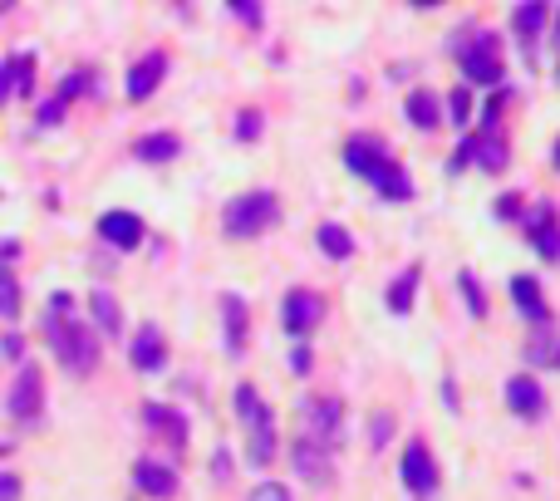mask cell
Returning <instances> with one entry per match:
<instances>
[{"label": "cell", "instance_id": "6da1fadb", "mask_svg": "<svg viewBox=\"0 0 560 501\" xmlns=\"http://www.w3.org/2000/svg\"><path fill=\"white\" fill-rule=\"evenodd\" d=\"M45 334H50V344H55V359L74 374V379H89V374L99 369V339H94V330H89L79 315L50 310Z\"/></svg>", "mask_w": 560, "mask_h": 501}, {"label": "cell", "instance_id": "7a4b0ae2", "mask_svg": "<svg viewBox=\"0 0 560 501\" xmlns=\"http://www.w3.org/2000/svg\"><path fill=\"white\" fill-rule=\"evenodd\" d=\"M276 222H280V197L276 192H241V197L226 202V212H222L226 236H236V241H251V236L271 231Z\"/></svg>", "mask_w": 560, "mask_h": 501}, {"label": "cell", "instance_id": "3957f363", "mask_svg": "<svg viewBox=\"0 0 560 501\" xmlns=\"http://www.w3.org/2000/svg\"><path fill=\"white\" fill-rule=\"evenodd\" d=\"M457 45H467V50H457V64H462V74H467V84H502V55H497V35L487 30H462L457 35Z\"/></svg>", "mask_w": 560, "mask_h": 501}, {"label": "cell", "instance_id": "277c9868", "mask_svg": "<svg viewBox=\"0 0 560 501\" xmlns=\"http://www.w3.org/2000/svg\"><path fill=\"white\" fill-rule=\"evenodd\" d=\"M300 423H305L300 438H310V443H320V447H335L339 423H344V403L330 398V393H310V398H300Z\"/></svg>", "mask_w": 560, "mask_h": 501}, {"label": "cell", "instance_id": "5b68a950", "mask_svg": "<svg viewBox=\"0 0 560 501\" xmlns=\"http://www.w3.org/2000/svg\"><path fill=\"white\" fill-rule=\"evenodd\" d=\"M398 477H403V487H408L413 497H433V492H438L443 472H438V462H433V452H428V443H423V438H413V443L403 447Z\"/></svg>", "mask_w": 560, "mask_h": 501}, {"label": "cell", "instance_id": "8992f818", "mask_svg": "<svg viewBox=\"0 0 560 501\" xmlns=\"http://www.w3.org/2000/svg\"><path fill=\"white\" fill-rule=\"evenodd\" d=\"M40 403H45V374H40L35 364H20V369H15V384L5 393L10 418H15V423H35V418H40Z\"/></svg>", "mask_w": 560, "mask_h": 501}, {"label": "cell", "instance_id": "52a82bcc", "mask_svg": "<svg viewBox=\"0 0 560 501\" xmlns=\"http://www.w3.org/2000/svg\"><path fill=\"white\" fill-rule=\"evenodd\" d=\"M521 226H526V241L536 246L541 261H560V222H556V207L551 202H531Z\"/></svg>", "mask_w": 560, "mask_h": 501}, {"label": "cell", "instance_id": "ba28073f", "mask_svg": "<svg viewBox=\"0 0 560 501\" xmlns=\"http://www.w3.org/2000/svg\"><path fill=\"white\" fill-rule=\"evenodd\" d=\"M320 320H325V300H320L315 290H290V295L280 300V325H285V334L305 339V334H315Z\"/></svg>", "mask_w": 560, "mask_h": 501}, {"label": "cell", "instance_id": "9c48e42d", "mask_svg": "<svg viewBox=\"0 0 560 501\" xmlns=\"http://www.w3.org/2000/svg\"><path fill=\"white\" fill-rule=\"evenodd\" d=\"M290 467H295L300 482H310V487H330V482H335V457H330V447L310 443V438H295V443H290Z\"/></svg>", "mask_w": 560, "mask_h": 501}, {"label": "cell", "instance_id": "30bf717a", "mask_svg": "<svg viewBox=\"0 0 560 501\" xmlns=\"http://www.w3.org/2000/svg\"><path fill=\"white\" fill-rule=\"evenodd\" d=\"M506 408L526 423H541L546 418V389L531 379V374H511L506 379Z\"/></svg>", "mask_w": 560, "mask_h": 501}, {"label": "cell", "instance_id": "8fae6325", "mask_svg": "<svg viewBox=\"0 0 560 501\" xmlns=\"http://www.w3.org/2000/svg\"><path fill=\"white\" fill-rule=\"evenodd\" d=\"M389 158H393V153H389V143H384V138L359 133V138H349V143H344V167H349L354 177H364V182L374 177V167L389 163Z\"/></svg>", "mask_w": 560, "mask_h": 501}, {"label": "cell", "instance_id": "7c38bea8", "mask_svg": "<svg viewBox=\"0 0 560 501\" xmlns=\"http://www.w3.org/2000/svg\"><path fill=\"white\" fill-rule=\"evenodd\" d=\"M163 74H168V55L163 50H153V55H143L133 69H128V79H123V89H128V99L133 104H143V99H153V89L163 84Z\"/></svg>", "mask_w": 560, "mask_h": 501}, {"label": "cell", "instance_id": "4fadbf2b", "mask_svg": "<svg viewBox=\"0 0 560 501\" xmlns=\"http://www.w3.org/2000/svg\"><path fill=\"white\" fill-rule=\"evenodd\" d=\"M133 487H138L143 497L168 501L172 492H177V472H172L168 462H153V457H138V462H133Z\"/></svg>", "mask_w": 560, "mask_h": 501}, {"label": "cell", "instance_id": "5bb4252c", "mask_svg": "<svg viewBox=\"0 0 560 501\" xmlns=\"http://www.w3.org/2000/svg\"><path fill=\"white\" fill-rule=\"evenodd\" d=\"M511 305L531 320V330H541V325H551V305H546V295H541V280L536 276H511Z\"/></svg>", "mask_w": 560, "mask_h": 501}, {"label": "cell", "instance_id": "9a60e30c", "mask_svg": "<svg viewBox=\"0 0 560 501\" xmlns=\"http://www.w3.org/2000/svg\"><path fill=\"white\" fill-rule=\"evenodd\" d=\"M128 359H133L138 374H158V369L168 364V339H163V330H158V325H143V330L133 334Z\"/></svg>", "mask_w": 560, "mask_h": 501}, {"label": "cell", "instance_id": "2e32d148", "mask_svg": "<svg viewBox=\"0 0 560 501\" xmlns=\"http://www.w3.org/2000/svg\"><path fill=\"white\" fill-rule=\"evenodd\" d=\"M467 143H472V163L482 167V172H506V163H511V148H506L502 128H482V133H472Z\"/></svg>", "mask_w": 560, "mask_h": 501}, {"label": "cell", "instance_id": "e0dca14e", "mask_svg": "<svg viewBox=\"0 0 560 501\" xmlns=\"http://www.w3.org/2000/svg\"><path fill=\"white\" fill-rule=\"evenodd\" d=\"M99 236L109 246H118V251H133V246H143V222L133 212H104L99 217Z\"/></svg>", "mask_w": 560, "mask_h": 501}, {"label": "cell", "instance_id": "ac0fdd59", "mask_svg": "<svg viewBox=\"0 0 560 501\" xmlns=\"http://www.w3.org/2000/svg\"><path fill=\"white\" fill-rule=\"evenodd\" d=\"M143 423H148L153 433H163L172 452L187 447V418H182L177 408H168V403H148V408H143Z\"/></svg>", "mask_w": 560, "mask_h": 501}, {"label": "cell", "instance_id": "d6986e66", "mask_svg": "<svg viewBox=\"0 0 560 501\" xmlns=\"http://www.w3.org/2000/svg\"><path fill=\"white\" fill-rule=\"evenodd\" d=\"M551 10H556V5H546V0H526V5H511V30H516V40H521V45H536V35L546 30Z\"/></svg>", "mask_w": 560, "mask_h": 501}, {"label": "cell", "instance_id": "ffe728a7", "mask_svg": "<svg viewBox=\"0 0 560 501\" xmlns=\"http://www.w3.org/2000/svg\"><path fill=\"white\" fill-rule=\"evenodd\" d=\"M369 187H374V192H379L384 202H408V197H413V177H408L403 167L393 163V158H389V163H379V167H374Z\"/></svg>", "mask_w": 560, "mask_h": 501}, {"label": "cell", "instance_id": "44dd1931", "mask_svg": "<svg viewBox=\"0 0 560 501\" xmlns=\"http://www.w3.org/2000/svg\"><path fill=\"white\" fill-rule=\"evenodd\" d=\"M403 113H408V123H413V128H423V133H433V128L443 123V104H438V94H433V89H413V94H408V104H403Z\"/></svg>", "mask_w": 560, "mask_h": 501}, {"label": "cell", "instance_id": "7402d4cb", "mask_svg": "<svg viewBox=\"0 0 560 501\" xmlns=\"http://www.w3.org/2000/svg\"><path fill=\"white\" fill-rule=\"evenodd\" d=\"M526 364H541V369H560V330L556 325H541L526 339Z\"/></svg>", "mask_w": 560, "mask_h": 501}, {"label": "cell", "instance_id": "603a6c76", "mask_svg": "<svg viewBox=\"0 0 560 501\" xmlns=\"http://www.w3.org/2000/svg\"><path fill=\"white\" fill-rule=\"evenodd\" d=\"M182 153V138L177 133H143L138 143H133V158L138 163H172Z\"/></svg>", "mask_w": 560, "mask_h": 501}, {"label": "cell", "instance_id": "cb8c5ba5", "mask_svg": "<svg viewBox=\"0 0 560 501\" xmlns=\"http://www.w3.org/2000/svg\"><path fill=\"white\" fill-rule=\"evenodd\" d=\"M236 418L246 423V433H256V428L276 423V418H271V408L261 403V393L251 389V384H236Z\"/></svg>", "mask_w": 560, "mask_h": 501}, {"label": "cell", "instance_id": "d4e9b609", "mask_svg": "<svg viewBox=\"0 0 560 501\" xmlns=\"http://www.w3.org/2000/svg\"><path fill=\"white\" fill-rule=\"evenodd\" d=\"M418 280H423V271H418V266H408L403 276H393L389 295H384L389 315H408V310H413V300H418Z\"/></svg>", "mask_w": 560, "mask_h": 501}, {"label": "cell", "instance_id": "484cf974", "mask_svg": "<svg viewBox=\"0 0 560 501\" xmlns=\"http://www.w3.org/2000/svg\"><path fill=\"white\" fill-rule=\"evenodd\" d=\"M222 320H226V349L241 354L246 349V300L241 295H222Z\"/></svg>", "mask_w": 560, "mask_h": 501}, {"label": "cell", "instance_id": "4316f807", "mask_svg": "<svg viewBox=\"0 0 560 501\" xmlns=\"http://www.w3.org/2000/svg\"><path fill=\"white\" fill-rule=\"evenodd\" d=\"M315 241H320V251H325L330 261H349V256H354V236H349L339 222H325L320 231H315Z\"/></svg>", "mask_w": 560, "mask_h": 501}, {"label": "cell", "instance_id": "83f0119b", "mask_svg": "<svg viewBox=\"0 0 560 501\" xmlns=\"http://www.w3.org/2000/svg\"><path fill=\"white\" fill-rule=\"evenodd\" d=\"M89 310H94V325L104 334L123 330V310H118V300H113L109 290H94V295H89Z\"/></svg>", "mask_w": 560, "mask_h": 501}, {"label": "cell", "instance_id": "f1b7e54d", "mask_svg": "<svg viewBox=\"0 0 560 501\" xmlns=\"http://www.w3.org/2000/svg\"><path fill=\"white\" fill-rule=\"evenodd\" d=\"M10 89L20 94V99H35V55H10Z\"/></svg>", "mask_w": 560, "mask_h": 501}, {"label": "cell", "instance_id": "f546056e", "mask_svg": "<svg viewBox=\"0 0 560 501\" xmlns=\"http://www.w3.org/2000/svg\"><path fill=\"white\" fill-rule=\"evenodd\" d=\"M457 290H462L472 320H487V290H482V280L472 276V271H457Z\"/></svg>", "mask_w": 560, "mask_h": 501}, {"label": "cell", "instance_id": "4dcf8cb0", "mask_svg": "<svg viewBox=\"0 0 560 501\" xmlns=\"http://www.w3.org/2000/svg\"><path fill=\"white\" fill-rule=\"evenodd\" d=\"M246 457H251V467H266V462L276 457V423H266V428H256V433H251Z\"/></svg>", "mask_w": 560, "mask_h": 501}, {"label": "cell", "instance_id": "1f68e13d", "mask_svg": "<svg viewBox=\"0 0 560 501\" xmlns=\"http://www.w3.org/2000/svg\"><path fill=\"white\" fill-rule=\"evenodd\" d=\"M0 320H20V285L0 266Z\"/></svg>", "mask_w": 560, "mask_h": 501}, {"label": "cell", "instance_id": "d6a6232c", "mask_svg": "<svg viewBox=\"0 0 560 501\" xmlns=\"http://www.w3.org/2000/svg\"><path fill=\"white\" fill-rule=\"evenodd\" d=\"M389 438H393V413L389 408H379V413L369 418V447H374V452H384Z\"/></svg>", "mask_w": 560, "mask_h": 501}, {"label": "cell", "instance_id": "836d02e7", "mask_svg": "<svg viewBox=\"0 0 560 501\" xmlns=\"http://www.w3.org/2000/svg\"><path fill=\"white\" fill-rule=\"evenodd\" d=\"M448 113H452V123H457V128H467V123H472V89H467V84H462V89H452Z\"/></svg>", "mask_w": 560, "mask_h": 501}, {"label": "cell", "instance_id": "e575fe53", "mask_svg": "<svg viewBox=\"0 0 560 501\" xmlns=\"http://www.w3.org/2000/svg\"><path fill=\"white\" fill-rule=\"evenodd\" d=\"M89 84H94V74H89V69H79V74H64V84H59V104H69V99L89 94Z\"/></svg>", "mask_w": 560, "mask_h": 501}, {"label": "cell", "instance_id": "d590c367", "mask_svg": "<svg viewBox=\"0 0 560 501\" xmlns=\"http://www.w3.org/2000/svg\"><path fill=\"white\" fill-rule=\"evenodd\" d=\"M497 217H502V222H521V217H526V197H521V192H502V197H497Z\"/></svg>", "mask_w": 560, "mask_h": 501}, {"label": "cell", "instance_id": "8d00e7d4", "mask_svg": "<svg viewBox=\"0 0 560 501\" xmlns=\"http://www.w3.org/2000/svg\"><path fill=\"white\" fill-rule=\"evenodd\" d=\"M236 138H241V143H256V138H261V113L256 109L241 113V118H236Z\"/></svg>", "mask_w": 560, "mask_h": 501}, {"label": "cell", "instance_id": "74e56055", "mask_svg": "<svg viewBox=\"0 0 560 501\" xmlns=\"http://www.w3.org/2000/svg\"><path fill=\"white\" fill-rule=\"evenodd\" d=\"M226 10H231V15H236V20H241V25H251V30H256V25H261V5H256V0H231V5H226Z\"/></svg>", "mask_w": 560, "mask_h": 501}, {"label": "cell", "instance_id": "f35d334b", "mask_svg": "<svg viewBox=\"0 0 560 501\" xmlns=\"http://www.w3.org/2000/svg\"><path fill=\"white\" fill-rule=\"evenodd\" d=\"M251 501H290V487L285 482H256L251 487Z\"/></svg>", "mask_w": 560, "mask_h": 501}, {"label": "cell", "instance_id": "ab89813d", "mask_svg": "<svg viewBox=\"0 0 560 501\" xmlns=\"http://www.w3.org/2000/svg\"><path fill=\"white\" fill-rule=\"evenodd\" d=\"M310 369H315V354H310V344H295V349H290V374H300V379H305Z\"/></svg>", "mask_w": 560, "mask_h": 501}, {"label": "cell", "instance_id": "60d3db41", "mask_svg": "<svg viewBox=\"0 0 560 501\" xmlns=\"http://www.w3.org/2000/svg\"><path fill=\"white\" fill-rule=\"evenodd\" d=\"M25 497V482L15 472H0V501H20Z\"/></svg>", "mask_w": 560, "mask_h": 501}, {"label": "cell", "instance_id": "b9f144b4", "mask_svg": "<svg viewBox=\"0 0 560 501\" xmlns=\"http://www.w3.org/2000/svg\"><path fill=\"white\" fill-rule=\"evenodd\" d=\"M35 118H40L45 128H55L59 118H64V104H59V99H50V104H40V113H35Z\"/></svg>", "mask_w": 560, "mask_h": 501}, {"label": "cell", "instance_id": "7bdbcfd3", "mask_svg": "<svg viewBox=\"0 0 560 501\" xmlns=\"http://www.w3.org/2000/svg\"><path fill=\"white\" fill-rule=\"evenodd\" d=\"M472 163V143H467V138H462V143H457V153H452L448 158V172H462V167Z\"/></svg>", "mask_w": 560, "mask_h": 501}, {"label": "cell", "instance_id": "ee69618b", "mask_svg": "<svg viewBox=\"0 0 560 501\" xmlns=\"http://www.w3.org/2000/svg\"><path fill=\"white\" fill-rule=\"evenodd\" d=\"M0 354H5V359H20V354H25L20 334H5V339H0Z\"/></svg>", "mask_w": 560, "mask_h": 501}, {"label": "cell", "instance_id": "f6af8a7d", "mask_svg": "<svg viewBox=\"0 0 560 501\" xmlns=\"http://www.w3.org/2000/svg\"><path fill=\"white\" fill-rule=\"evenodd\" d=\"M212 472H217V482H226V472H231V457H226V447H217V457H212Z\"/></svg>", "mask_w": 560, "mask_h": 501}, {"label": "cell", "instance_id": "bcb514c9", "mask_svg": "<svg viewBox=\"0 0 560 501\" xmlns=\"http://www.w3.org/2000/svg\"><path fill=\"white\" fill-rule=\"evenodd\" d=\"M15 256H20V241H15V236H5V241H0V266H5V261H15Z\"/></svg>", "mask_w": 560, "mask_h": 501}, {"label": "cell", "instance_id": "7dc6e473", "mask_svg": "<svg viewBox=\"0 0 560 501\" xmlns=\"http://www.w3.org/2000/svg\"><path fill=\"white\" fill-rule=\"evenodd\" d=\"M10 94H15V89H10V64H0V109H5Z\"/></svg>", "mask_w": 560, "mask_h": 501}, {"label": "cell", "instance_id": "c3c4849f", "mask_svg": "<svg viewBox=\"0 0 560 501\" xmlns=\"http://www.w3.org/2000/svg\"><path fill=\"white\" fill-rule=\"evenodd\" d=\"M443 398H448V408L457 413V384H452V379H443Z\"/></svg>", "mask_w": 560, "mask_h": 501}, {"label": "cell", "instance_id": "681fc988", "mask_svg": "<svg viewBox=\"0 0 560 501\" xmlns=\"http://www.w3.org/2000/svg\"><path fill=\"white\" fill-rule=\"evenodd\" d=\"M551 15H556V40H560V5H556V10H551Z\"/></svg>", "mask_w": 560, "mask_h": 501}, {"label": "cell", "instance_id": "f907efd6", "mask_svg": "<svg viewBox=\"0 0 560 501\" xmlns=\"http://www.w3.org/2000/svg\"><path fill=\"white\" fill-rule=\"evenodd\" d=\"M556 172H560V138H556Z\"/></svg>", "mask_w": 560, "mask_h": 501}, {"label": "cell", "instance_id": "816d5d0a", "mask_svg": "<svg viewBox=\"0 0 560 501\" xmlns=\"http://www.w3.org/2000/svg\"><path fill=\"white\" fill-rule=\"evenodd\" d=\"M5 10H10V0H0V15H5Z\"/></svg>", "mask_w": 560, "mask_h": 501}, {"label": "cell", "instance_id": "f5cc1de1", "mask_svg": "<svg viewBox=\"0 0 560 501\" xmlns=\"http://www.w3.org/2000/svg\"><path fill=\"white\" fill-rule=\"evenodd\" d=\"M5 452H10V443H0V457H5Z\"/></svg>", "mask_w": 560, "mask_h": 501}]
</instances>
